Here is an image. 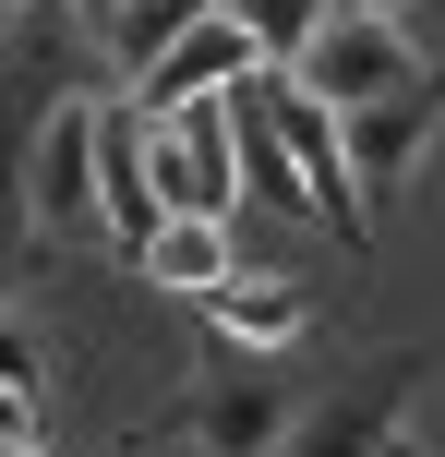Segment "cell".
<instances>
[{
	"mask_svg": "<svg viewBox=\"0 0 445 457\" xmlns=\"http://www.w3.org/2000/svg\"><path fill=\"white\" fill-rule=\"evenodd\" d=\"M241 96H253V109L277 120V145L301 157V181H313V228H337V241L361 253V241H374V205H361V169H350V120H337L301 72H277V61L241 72Z\"/></svg>",
	"mask_w": 445,
	"mask_h": 457,
	"instance_id": "1",
	"label": "cell"
},
{
	"mask_svg": "<svg viewBox=\"0 0 445 457\" xmlns=\"http://www.w3.org/2000/svg\"><path fill=\"white\" fill-rule=\"evenodd\" d=\"M289 72H301V85L326 96V109H361V96H398L409 72H433V61L409 48L398 0H337V12H326V37H313Z\"/></svg>",
	"mask_w": 445,
	"mask_h": 457,
	"instance_id": "2",
	"label": "cell"
},
{
	"mask_svg": "<svg viewBox=\"0 0 445 457\" xmlns=\"http://www.w3.org/2000/svg\"><path fill=\"white\" fill-rule=\"evenodd\" d=\"M96 109L109 96H61L37 120V157H24V217L48 241H96L109 228V193H96Z\"/></svg>",
	"mask_w": 445,
	"mask_h": 457,
	"instance_id": "3",
	"label": "cell"
},
{
	"mask_svg": "<svg viewBox=\"0 0 445 457\" xmlns=\"http://www.w3.org/2000/svg\"><path fill=\"white\" fill-rule=\"evenodd\" d=\"M350 120V169H361V205H374V228H385V205L409 193V157L433 145V120H445V61L433 72H409L398 96H361V109H337Z\"/></svg>",
	"mask_w": 445,
	"mask_h": 457,
	"instance_id": "4",
	"label": "cell"
},
{
	"mask_svg": "<svg viewBox=\"0 0 445 457\" xmlns=\"http://www.w3.org/2000/svg\"><path fill=\"white\" fill-rule=\"evenodd\" d=\"M289 434H301V410H289V386L265 373V349H217V386H205V410H193V445L205 457H277Z\"/></svg>",
	"mask_w": 445,
	"mask_h": 457,
	"instance_id": "5",
	"label": "cell"
},
{
	"mask_svg": "<svg viewBox=\"0 0 445 457\" xmlns=\"http://www.w3.org/2000/svg\"><path fill=\"white\" fill-rule=\"evenodd\" d=\"M409 386H422V349H385V361L361 373V386H337L277 457H398V410H409Z\"/></svg>",
	"mask_w": 445,
	"mask_h": 457,
	"instance_id": "6",
	"label": "cell"
},
{
	"mask_svg": "<svg viewBox=\"0 0 445 457\" xmlns=\"http://www.w3.org/2000/svg\"><path fill=\"white\" fill-rule=\"evenodd\" d=\"M157 181H169V205H193V217H229L241 193H253V181H241V120H229V96L157 120Z\"/></svg>",
	"mask_w": 445,
	"mask_h": 457,
	"instance_id": "7",
	"label": "cell"
},
{
	"mask_svg": "<svg viewBox=\"0 0 445 457\" xmlns=\"http://www.w3.org/2000/svg\"><path fill=\"white\" fill-rule=\"evenodd\" d=\"M96 193H109V241L133 253H157V228H169V181H157V120L144 109H96Z\"/></svg>",
	"mask_w": 445,
	"mask_h": 457,
	"instance_id": "8",
	"label": "cell"
},
{
	"mask_svg": "<svg viewBox=\"0 0 445 457\" xmlns=\"http://www.w3.org/2000/svg\"><path fill=\"white\" fill-rule=\"evenodd\" d=\"M253 61H265V48H253V24H241V12H217V24H193L181 48H157V61L133 72V109H144V120H169V109H205V96H229Z\"/></svg>",
	"mask_w": 445,
	"mask_h": 457,
	"instance_id": "9",
	"label": "cell"
},
{
	"mask_svg": "<svg viewBox=\"0 0 445 457\" xmlns=\"http://www.w3.org/2000/svg\"><path fill=\"white\" fill-rule=\"evenodd\" d=\"M193 313H205L217 337H241V349H289V337L313 325V301L289 289V277H217V289L193 301Z\"/></svg>",
	"mask_w": 445,
	"mask_h": 457,
	"instance_id": "10",
	"label": "cell"
},
{
	"mask_svg": "<svg viewBox=\"0 0 445 457\" xmlns=\"http://www.w3.org/2000/svg\"><path fill=\"white\" fill-rule=\"evenodd\" d=\"M144 277H157V289H181V301H205L217 277H229V217H193V205H169L157 253H144Z\"/></svg>",
	"mask_w": 445,
	"mask_h": 457,
	"instance_id": "11",
	"label": "cell"
},
{
	"mask_svg": "<svg viewBox=\"0 0 445 457\" xmlns=\"http://www.w3.org/2000/svg\"><path fill=\"white\" fill-rule=\"evenodd\" d=\"M217 12H229V0H120V24H109V48H120V61H157V48H181L193 37V24H217Z\"/></svg>",
	"mask_w": 445,
	"mask_h": 457,
	"instance_id": "12",
	"label": "cell"
},
{
	"mask_svg": "<svg viewBox=\"0 0 445 457\" xmlns=\"http://www.w3.org/2000/svg\"><path fill=\"white\" fill-rule=\"evenodd\" d=\"M229 12L253 24V48H265V61L289 72V61L313 48V37H326V12H337V0H229Z\"/></svg>",
	"mask_w": 445,
	"mask_h": 457,
	"instance_id": "13",
	"label": "cell"
}]
</instances>
